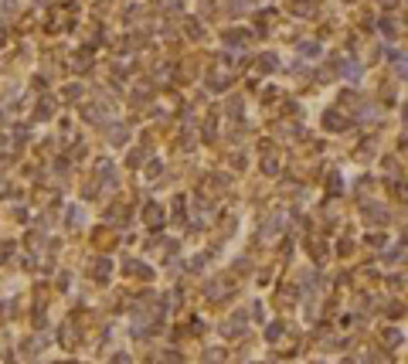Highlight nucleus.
Segmentation results:
<instances>
[{
	"label": "nucleus",
	"mask_w": 408,
	"mask_h": 364,
	"mask_svg": "<svg viewBox=\"0 0 408 364\" xmlns=\"http://www.w3.org/2000/svg\"><path fill=\"white\" fill-rule=\"evenodd\" d=\"M381 3H391V0H381Z\"/></svg>",
	"instance_id": "obj_4"
},
{
	"label": "nucleus",
	"mask_w": 408,
	"mask_h": 364,
	"mask_svg": "<svg viewBox=\"0 0 408 364\" xmlns=\"http://www.w3.org/2000/svg\"><path fill=\"white\" fill-rule=\"evenodd\" d=\"M337 68H340V75H343V78H350V82H357V75H361V68H357L354 62H340Z\"/></svg>",
	"instance_id": "obj_1"
},
{
	"label": "nucleus",
	"mask_w": 408,
	"mask_h": 364,
	"mask_svg": "<svg viewBox=\"0 0 408 364\" xmlns=\"http://www.w3.org/2000/svg\"><path fill=\"white\" fill-rule=\"evenodd\" d=\"M405 123H408V113H405Z\"/></svg>",
	"instance_id": "obj_5"
},
{
	"label": "nucleus",
	"mask_w": 408,
	"mask_h": 364,
	"mask_svg": "<svg viewBox=\"0 0 408 364\" xmlns=\"http://www.w3.org/2000/svg\"><path fill=\"white\" fill-rule=\"evenodd\" d=\"M228 10H235V14H242V10H245V0H228Z\"/></svg>",
	"instance_id": "obj_2"
},
{
	"label": "nucleus",
	"mask_w": 408,
	"mask_h": 364,
	"mask_svg": "<svg viewBox=\"0 0 408 364\" xmlns=\"http://www.w3.org/2000/svg\"><path fill=\"white\" fill-rule=\"evenodd\" d=\"M317 51H320V48H317V45H303V55H306V58H313V55H317Z\"/></svg>",
	"instance_id": "obj_3"
}]
</instances>
